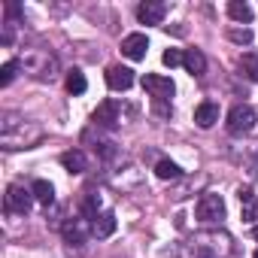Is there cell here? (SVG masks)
I'll list each match as a JSON object with an SVG mask.
<instances>
[{"mask_svg":"<svg viewBox=\"0 0 258 258\" xmlns=\"http://www.w3.org/2000/svg\"><path fill=\"white\" fill-rule=\"evenodd\" d=\"M225 127H228L231 137H246V134H252V131H255V109L246 106V103H237V106L228 112Z\"/></svg>","mask_w":258,"mask_h":258,"instance_id":"6da1fadb","label":"cell"},{"mask_svg":"<svg viewBox=\"0 0 258 258\" xmlns=\"http://www.w3.org/2000/svg\"><path fill=\"white\" fill-rule=\"evenodd\" d=\"M195 216H198V222H204V225L222 222V219H225V201H222V195H213V191L201 195V201H198V207H195Z\"/></svg>","mask_w":258,"mask_h":258,"instance_id":"7a4b0ae2","label":"cell"},{"mask_svg":"<svg viewBox=\"0 0 258 258\" xmlns=\"http://www.w3.org/2000/svg\"><path fill=\"white\" fill-rule=\"evenodd\" d=\"M34 191L31 188H25V185H19V182H13L10 188H7V213H16V216H28L31 213V207H34Z\"/></svg>","mask_w":258,"mask_h":258,"instance_id":"3957f363","label":"cell"},{"mask_svg":"<svg viewBox=\"0 0 258 258\" xmlns=\"http://www.w3.org/2000/svg\"><path fill=\"white\" fill-rule=\"evenodd\" d=\"M143 88L152 94V100H155V103H167V100L173 97V91H176L173 79L158 76V73H146V76H143Z\"/></svg>","mask_w":258,"mask_h":258,"instance_id":"277c9868","label":"cell"},{"mask_svg":"<svg viewBox=\"0 0 258 258\" xmlns=\"http://www.w3.org/2000/svg\"><path fill=\"white\" fill-rule=\"evenodd\" d=\"M94 127H106V131H112V127H118L121 121V106L115 100H103L97 109H94Z\"/></svg>","mask_w":258,"mask_h":258,"instance_id":"5b68a950","label":"cell"},{"mask_svg":"<svg viewBox=\"0 0 258 258\" xmlns=\"http://www.w3.org/2000/svg\"><path fill=\"white\" fill-rule=\"evenodd\" d=\"M146 49H149V37L146 34H127L121 40V55L131 58V61H143L146 58Z\"/></svg>","mask_w":258,"mask_h":258,"instance_id":"8992f818","label":"cell"},{"mask_svg":"<svg viewBox=\"0 0 258 258\" xmlns=\"http://www.w3.org/2000/svg\"><path fill=\"white\" fill-rule=\"evenodd\" d=\"M61 231H64V240H67L70 246H82V243L88 240V234H94V231L88 228V219H82V216H79V219L64 222V228H61Z\"/></svg>","mask_w":258,"mask_h":258,"instance_id":"52a82bcc","label":"cell"},{"mask_svg":"<svg viewBox=\"0 0 258 258\" xmlns=\"http://www.w3.org/2000/svg\"><path fill=\"white\" fill-rule=\"evenodd\" d=\"M106 85H109L112 91H127V88L134 85V70H131V67H121V64L109 67V70H106Z\"/></svg>","mask_w":258,"mask_h":258,"instance_id":"ba28073f","label":"cell"},{"mask_svg":"<svg viewBox=\"0 0 258 258\" xmlns=\"http://www.w3.org/2000/svg\"><path fill=\"white\" fill-rule=\"evenodd\" d=\"M164 13H167V7L158 4V0H146V4L137 7V19H140V25H161V22H164Z\"/></svg>","mask_w":258,"mask_h":258,"instance_id":"9c48e42d","label":"cell"},{"mask_svg":"<svg viewBox=\"0 0 258 258\" xmlns=\"http://www.w3.org/2000/svg\"><path fill=\"white\" fill-rule=\"evenodd\" d=\"M195 121H198V127H213V124L219 121V103H213V100L198 103V109H195Z\"/></svg>","mask_w":258,"mask_h":258,"instance_id":"30bf717a","label":"cell"},{"mask_svg":"<svg viewBox=\"0 0 258 258\" xmlns=\"http://www.w3.org/2000/svg\"><path fill=\"white\" fill-rule=\"evenodd\" d=\"M182 67H185L191 76H204V73H207V58H204V52H201V49H188V52L182 55Z\"/></svg>","mask_w":258,"mask_h":258,"instance_id":"8fae6325","label":"cell"},{"mask_svg":"<svg viewBox=\"0 0 258 258\" xmlns=\"http://www.w3.org/2000/svg\"><path fill=\"white\" fill-rule=\"evenodd\" d=\"M61 164H64V170H70V173H85V170H88V158H85L82 149L64 152V155H61Z\"/></svg>","mask_w":258,"mask_h":258,"instance_id":"7c38bea8","label":"cell"},{"mask_svg":"<svg viewBox=\"0 0 258 258\" xmlns=\"http://www.w3.org/2000/svg\"><path fill=\"white\" fill-rule=\"evenodd\" d=\"M91 231H94V237H100V240L109 237V234L115 231V213H112V210H103V213L91 222Z\"/></svg>","mask_w":258,"mask_h":258,"instance_id":"4fadbf2b","label":"cell"},{"mask_svg":"<svg viewBox=\"0 0 258 258\" xmlns=\"http://www.w3.org/2000/svg\"><path fill=\"white\" fill-rule=\"evenodd\" d=\"M240 207H243V222H255L258 219V201H255V195L249 191V188H240Z\"/></svg>","mask_w":258,"mask_h":258,"instance_id":"5bb4252c","label":"cell"},{"mask_svg":"<svg viewBox=\"0 0 258 258\" xmlns=\"http://www.w3.org/2000/svg\"><path fill=\"white\" fill-rule=\"evenodd\" d=\"M31 191H34V198H37L40 204H46V207H52V204H55V188H52V182L37 179V182L31 185Z\"/></svg>","mask_w":258,"mask_h":258,"instance_id":"9a60e30c","label":"cell"},{"mask_svg":"<svg viewBox=\"0 0 258 258\" xmlns=\"http://www.w3.org/2000/svg\"><path fill=\"white\" fill-rule=\"evenodd\" d=\"M240 73L249 79V82H258V55L255 52H246L240 58Z\"/></svg>","mask_w":258,"mask_h":258,"instance_id":"2e32d148","label":"cell"},{"mask_svg":"<svg viewBox=\"0 0 258 258\" xmlns=\"http://www.w3.org/2000/svg\"><path fill=\"white\" fill-rule=\"evenodd\" d=\"M228 16L234 19V22H252V7L249 4H240V0H231V4H228Z\"/></svg>","mask_w":258,"mask_h":258,"instance_id":"e0dca14e","label":"cell"},{"mask_svg":"<svg viewBox=\"0 0 258 258\" xmlns=\"http://www.w3.org/2000/svg\"><path fill=\"white\" fill-rule=\"evenodd\" d=\"M155 173H158V179H179V176H182L179 164H173L170 158H161V161L155 164Z\"/></svg>","mask_w":258,"mask_h":258,"instance_id":"ac0fdd59","label":"cell"},{"mask_svg":"<svg viewBox=\"0 0 258 258\" xmlns=\"http://www.w3.org/2000/svg\"><path fill=\"white\" fill-rule=\"evenodd\" d=\"M85 88H88V82H85L82 70H70L67 73V91L70 94H85Z\"/></svg>","mask_w":258,"mask_h":258,"instance_id":"d6986e66","label":"cell"},{"mask_svg":"<svg viewBox=\"0 0 258 258\" xmlns=\"http://www.w3.org/2000/svg\"><path fill=\"white\" fill-rule=\"evenodd\" d=\"M228 37H231V43H237V46L252 43V31H249V28H231V31H228Z\"/></svg>","mask_w":258,"mask_h":258,"instance_id":"ffe728a7","label":"cell"},{"mask_svg":"<svg viewBox=\"0 0 258 258\" xmlns=\"http://www.w3.org/2000/svg\"><path fill=\"white\" fill-rule=\"evenodd\" d=\"M16 73H19V61H7L4 70H0V85H10L16 79Z\"/></svg>","mask_w":258,"mask_h":258,"instance_id":"44dd1931","label":"cell"},{"mask_svg":"<svg viewBox=\"0 0 258 258\" xmlns=\"http://www.w3.org/2000/svg\"><path fill=\"white\" fill-rule=\"evenodd\" d=\"M182 55H185V52H179V49H167L161 61H164L167 67H179V64H182Z\"/></svg>","mask_w":258,"mask_h":258,"instance_id":"7402d4cb","label":"cell"},{"mask_svg":"<svg viewBox=\"0 0 258 258\" xmlns=\"http://www.w3.org/2000/svg\"><path fill=\"white\" fill-rule=\"evenodd\" d=\"M252 237H255V240H258V225H255V228H252Z\"/></svg>","mask_w":258,"mask_h":258,"instance_id":"603a6c76","label":"cell"},{"mask_svg":"<svg viewBox=\"0 0 258 258\" xmlns=\"http://www.w3.org/2000/svg\"><path fill=\"white\" fill-rule=\"evenodd\" d=\"M255 258H258V249H255Z\"/></svg>","mask_w":258,"mask_h":258,"instance_id":"cb8c5ba5","label":"cell"}]
</instances>
